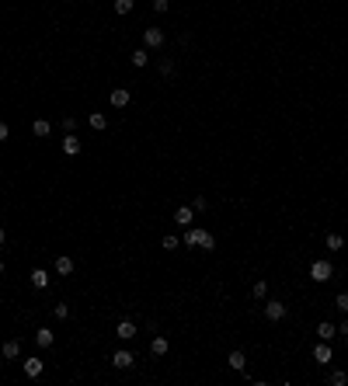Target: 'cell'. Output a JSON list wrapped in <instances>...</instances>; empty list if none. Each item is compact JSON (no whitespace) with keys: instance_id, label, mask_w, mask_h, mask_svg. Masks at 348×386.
<instances>
[{"instance_id":"obj_1","label":"cell","mask_w":348,"mask_h":386,"mask_svg":"<svg viewBox=\"0 0 348 386\" xmlns=\"http://www.w3.org/2000/svg\"><path fill=\"white\" fill-rule=\"evenodd\" d=\"M185 244H188V247H202V251H213V247H216V237L209 233V230H202V226H188V233H185Z\"/></svg>"},{"instance_id":"obj_2","label":"cell","mask_w":348,"mask_h":386,"mask_svg":"<svg viewBox=\"0 0 348 386\" xmlns=\"http://www.w3.org/2000/svg\"><path fill=\"white\" fill-rule=\"evenodd\" d=\"M334 275V264L327 261V257H317V261H310V279L314 282H327Z\"/></svg>"},{"instance_id":"obj_3","label":"cell","mask_w":348,"mask_h":386,"mask_svg":"<svg viewBox=\"0 0 348 386\" xmlns=\"http://www.w3.org/2000/svg\"><path fill=\"white\" fill-rule=\"evenodd\" d=\"M286 313H289V306L282 303V299H268L265 303V317L272 320V324H279V320H286Z\"/></svg>"},{"instance_id":"obj_4","label":"cell","mask_w":348,"mask_h":386,"mask_svg":"<svg viewBox=\"0 0 348 386\" xmlns=\"http://www.w3.org/2000/svg\"><path fill=\"white\" fill-rule=\"evenodd\" d=\"M167 42V35L161 28H143V49H161Z\"/></svg>"},{"instance_id":"obj_5","label":"cell","mask_w":348,"mask_h":386,"mask_svg":"<svg viewBox=\"0 0 348 386\" xmlns=\"http://www.w3.org/2000/svg\"><path fill=\"white\" fill-rule=\"evenodd\" d=\"M111 365H115V369H133V365H136V355L126 352V348H119V352L111 355Z\"/></svg>"},{"instance_id":"obj_6","label":"cell","mask_w":348,"mask_h":386,"mask_svg":"<svg viewBox=\"0 0 348 386\" xmlns=\"http://www.w3.org/2000/svg\"><path fill=\"white\" fill-rule=\"evenodd\" d=\"M42 369H46V362L38 359V355L25 359V376H28V379H38V376H42Z\"/></svg>"},{"instance_id":"obj_7","label":"cell","mask_w":348,"mask_h":386,"mask_svg":"<svg viewBox=\"0 0 348 386\" xmlns=\"http://www.w3.org/2000/svg\"><path fill=\"white\" fill-rule=\"evenodd\" d=\"M108 101H111V108H126V104L133 101V94H129L126 87H115V91L108 94Z\"/></svg>"},{"instance_id":"obj_8","label":"cell","mask_w":348,"mask_h":386,"mask_svg":"<svg viewBox=\"0 0 348 386\" xmlns=\"http://www.w3.org/2000/svg\"><path fill=\"white\" fill-rule=\"evenodd\" d=\"M174 223H178V226H191V223H195V209H191V206L174 209Z\"/></svg>"},{"instance_id":"obj_9","label":"cell","mask_w":348,"mask_h":386,"mask_svg":"<svg viewBox=\"0 0 348 386\" xmlns=\"http://www.w3.org/2000/svg\"><path fill=\"white\" fill-rule=\"evenodd\" d=\"M0 355H4V359H18L21 355V341L18 337H7L4 344H0Z\"/></svg>"},{"instance_id":"obj_10","label":"cell","mask_w":348,"mask_h":386,"mask_svg":"<svg viewBox=\"0 0 348 386\" xmlns=\"http://www.w3.org/2000/svg\"><path fill=\"white\" fill-rule=\"evenodd\" d=\"M314 362H317V365H327V362H331V344H327V341L314 344Z\"/></svg>"},{"instance_id":"obj_11","label":"cell","mask_w":348,"mask_h":386,"mask_svg":"<svg viewBox=\"0 0 348 386\" xmlns=\"http://www.w3.org/2000/svg\"><path fill=\"white\" fill-rule=\"evenodd\" d=\"M53 341H56V334L49 327H38L35 331V344H38V348H53Z\"/></svg>"},{"instance_id":"obj_12","label":"cell","mask_w":348,"mask_h":386,"mask_svg":"<svg viewBox=\"0 0 348 386\" xmlns=\"http://www.w3.org/2000/svg\"><path fill=\"white\" fill-rule=\"evenodd\" d=\"M115 334H119V341H133V337H136V324H133V320H119Z\"/></svg>"},{"instance_id":"obj_13","label":"cell","mask_w":348,"mask_h":386,"mask_svg":"<svg viewBox=\"0 0 348 386\" xmlns=\"http://www.w3.org/2000/svg\"><path fill=\"white\" fill-rule=\"evenodd\" d=\"M73 268H77V264H73L70 254H59V257H56V275H73Z\"/></svg>"},{"instance_id":"obj_14","label":"cell","mask_w":348,"mask_h":386,"mask_svg":"<svg viewBox=\"0 0 348 386\" xmlns=\"http://www.w3.org/2000/svg\"><path fill=\"white\" fill-rule=\"evenodd\" d=\"M63 153H66V157H77V153H80V139H77L73 132H66V139H63Z\"/></svg>"},{"instance_id":"obj_15","label":"cell","mask_w":348,"mask_h":386,"mask_svg":"<svg viewBox=\"0 0 348 386\" xmlns=\"http://www.w3.org/2000/svg\"><path fill=\"white\" fill-rule=\"evenodd\" d=\"M317 337H321V341H334V337H338V327H334L331 320H324V324H317Z\"/></svg>"},{"instance_id":"obj_16","label":"cell","mask_w":348,"mask_h":386,"mask_svg":"<svg viewBox=\"0 0 348 386\" xmlns=\"http://www.w3.org/2000/svg\"><path fill=\"white\" fill-rule=\"evenodd\" d=\"M31 285L35 289H49V272H46V268H35V272H31Z\"/></svg>"},{"instance_id":"obj_17","label":"cell","mask_w":348,"mask_h":386,"mask_svg":"<svg viewBox=\"0 0 348 386\" xmlns=\"http://www.w3.org/2000/svg\"><path fill=\"white\" fill-rule=\"evenodd\" d=\"M31 132H35V136H49V132H53V122H49V119H35V122H31Z\"/></svg>"},{"instance_id":"obj_18","label":"cell","mask_w":348,"mask_h":386,"mask_svg":"<svg viewBox=\"0 0 348 386\" xmlns=\"http://www.w3.org/2000/svg\"><path fill=\"white\" fill-rule=\"evenodd\" d=\"M244 365H247V355H244V352H230V369L244 372Z\"/></svg>"},{"instance_id":"obj_19","label":"cell","mask_w":348,"mask_h":386,"mask_svg":"<svg viewBox=\"0 0 348 386\" xmlns=\"http://www.w3.org/2000/svg\"><path fill=\"white\" fill-rule=\"evenodd\" d=\"M150 352L157 355V359H161V355H167V337H153V341H150Z\"/></svg>"},{"instance_id":"obj_20","label":"cell","mask_w":348,"mask_h":386,"mask_svg":"<svg viewBox=\"0 0 348 386\" xmlns=\"http://www.w3.org/2000/svg\"><path fill=\"white\" fill-rule=\"evenodd\" d=\"M91 129H98V132H105V129H108V119H105L101 111H91Z\"/></svg>"},{"instance_id":"obj_21","label":"cell","mask_w":348,"mask_h":386,"mask_svg":"<svg viewBox=\"0 0 348 386\" xmlns=\"http://www.w3.org/2000/svg\"><path fill=\"white\" fill-rule=\"evenodd\" d=\"M324 244H327V251H341V247H345L341 233H327V240H324Z\"/></svg>"},{"instance_id":"obj_22","label":"cell","mask_w":348,"mask_h":386,"mask_svg":"<svg viewBox=\"0 0 348 386\" xmlns=\"http://www.w3.org/2000/svg\"><path fill=\"white\" fill-rule=\"evenodd\" d=\"M251 296H254V299H265V296H268V282H265V279H258V282H254V289H251Z\"/></svg>"},{"instance_id":"obj_23","label":"cell","mask_w":348,"mask_h":386,"mask_svg":"<svg viewBox=\"0 0 348 386\" xmlns=\"http://www.w3.org/2000/svg\"><path fill=\"white\" fill-rule=\"evenodd\" d=\"M136 7V0H115V14H129Z\"/></svg>"},{"instance_id":"obj_24","label":"cell","mask_w":348,"mask_h":386,"mask_svg":"<svg viewBox=\"0 0 348 386\" xmlns=\"http://www.w3.org/2000/svg\"><path fill=\"white\" fill-rule=\"evenodd\" d=\"M53 317H56V320H66V317H70V306H66V303H56V306H53Z\"/></svg>"},{"instance_id":"obj_25","label":"cell","mask_w":348,"mask_h":386,"mask_svg":"<svg viewBox=\"0 0 348 386\" xmlns=\"http://www.w3.org/2000/svg\"><path fill=\"white\" fill-rule=\"evenodd\" d=\"M146 59H150L146 49H136V52H133V66H146Z\"/></svg>"},{"instance_id":"obj_26","label":"cell","mask_w":348,"mask_h":386,"mask_svg":"<svg viewBox=\"0 0 348 386\" xmlns=\"http://www.w3.org/2000/svg\"><path fill=\"white\" fill-rule=\"evenodd\" d=\"M178 247H181V240H178L174 233H167V237H164V251H178Z\"/></svg>"},{"instance_id":"obj_27","label":"cell","mask_w":348,"mask_h":386,"mask_svg":"<svg viewBox=\"0 0 348 386\" xmlns=\"http://www.w3.org/2000/svg\"><path fill=\"white\" fill-rule=\"evenodd\" d=\"M334 306L341 313H348V292H338V299H334Z\"/></svg>"},{"instance_id":"obj_28","label":"cell","mask_w":348,"mask_h":386,"mask_svg":"<svg viewBox=\"0 0 348 386\" xmlns=\"http://www.w3.org/2000/svg\"><path fill=\"white\" fill-rule=\"evenodd\" d=\"M191 209H195V212H206V209H209V202L199 195V199H191Z\"/></svg>"},{"instance_id":"obj_29","label":"cell","mask_w":348,"mask_h":386,"mask_svg":"<svg viewBox=\"0 0 348 386\" xmlns=\"http://www.w3.org/2000/svg\"><path fill=\"white\" fill-rule=\"evenodd\" d=\"M345 383H348L345 372H331V386H345Z\"/></svg>"},{"instance_id":"obj_30","label":"cell","mask_w":348,"mask_h":386,"mask_svg":"<svg viewBox=\"0 0 348 386\" xmlns=\"http://www.w3.org/2000/svg\"><path fill=\"white\" fill-rule=\"evenodd\" d=\"M167 7H171L167 0H153V11H157V14H167Z\"/></svg>"},{"instance_id":"obj_31","label":"cell","mask_w":348,"mask_h":386,"mask_svg":"<svg viewBox=\"0 0 348 386\" xmlns=\"http://www.w3.org/2000/svg\"><path fill=\"white\" fill-rule=\"evenodd\" d=\"M161 73H164V77H171V73H174V63H171V59H164V63H161Z\"/></svg>"},{"instance_id":"obj_32","label":"cell","mask_w":348,"mask_h":386,"mask_svg":"<svg viewBox=\"0 0 348 386\" xmlns=\"http://www.w3.org/2000/svg\"><path fill=\"white\" fill-rule=\"evenodd\" d=\"M7 136H11V129H7V122L0 119V143H7Z\"/></svg>"},{"instance_id":"obj_33","label":"cell","mask_w":348,"mask_h":386,"mask_svg":"<svg viewBox=\"0 0 348 386\" xmlns=\"http://www.w3.org/2000/svg\"><path fill=\"white\" fill-rule=\"evenodd\" d=\"M338 334H341V337H348V320H341V327H338Z\"/></svg>"},{"instance_id":"obj_34","label":"cell","mask_w":348,"mask_h":386,"mask_svg":"<svg viewBox=\"0 0 348 386\" xmlns=\"http://www.w3.org/2000/svg\"><path fill=\"white\" fill-rule=\"evenodd\" d=\"M4 244H7V230H4V226H0V247H4Z\"/></svg>"},{"instance_id":"obj_35","label":"cell","mask_w":348,"mask_h":386,"mask_svg":"<svg viewBox=\"0 0 348 386\" xmlns=\"http://www.w3.org/2000/svg\"><path fill=\"white\" fill-rule=\"evenodd\" d=\"M4 268H7V264H4V257H0V275H4Z\"/></svg>"}]
</instances>
